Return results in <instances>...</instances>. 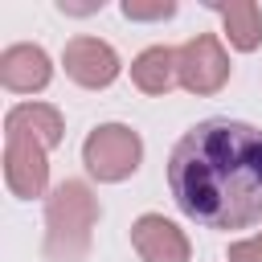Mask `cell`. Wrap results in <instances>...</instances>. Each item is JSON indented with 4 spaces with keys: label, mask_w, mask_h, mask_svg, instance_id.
<instances>
[{
    "label": "cell",
    "mask_w": 262,
    "mask_h": 262,
    "mask_svg": "<svg viewBox=\"0 0 262 262\" xmlns=\"http://www.w3.org/2000/svg\"><path fill=\"white\" fill-rule=\"evenodd\" d=\"M98 221V201L86 180H61L45 201V258L49 262H82L90 254Z\"/></svg>",
    "instance_id": "cell-2"
},
{
    "label": "cell",
    "mask_w": 262,
    "mask_h": 262,
    "mask_svg": "<svg viewBox=\"0 0 262 262\" xmlns=\"http://www.w3.org/2000/svg\"><path fill=\"white\" fill-rule=\"evenodd\" d=\"M209 8L221 12L225 37H229L233 49L250 53V49L262 45V12H258V4H250V0H209Z\"/></svg>",
    "instance_id": "cell-10"
},
{
    "label": "cell",
    "mask_w": 262,
    "mask_h": 262,
    "mask_svg": "<svg viewBox=\"0 0 262 262\" xmlns=\"http://www.w3.org/2000/svg\"><path fill=\"white\" fill-rule=\"evenodd\" d=\"M143 160V139L123 127V123H102L86 135L82 143V164L90 168V176L115 184V180H127Z\"/></svg>",
    "instance_id": "cell-3"
},
{
    "label": "cell",
    "mask_w": 262,
    "mask_h": 262,
    "mask_svg": "<svg viewBox=\"0 0 262 262\" xmlns=\"http://www.w3.org/2000/svg\"><path fill=\"white\" fill-rule=\"evenodd\" d=\"M61 66L86 90H102V86H111L119 78V53L98 37H74L66 45V53H61Z\"/></svg>",
    "instance_id": "cell-6"
},
{
    "label": "cell",
    "mask_w": 262,
    "mask_h": 262,
    "mask_svg": "<svg viewBox=\"0 0 262 262\" xmlns=\"http://www.w3.org/2000/svg\"><path fill=\"white\" fill-rule=\"evenodd\" d=\"M4 131H20V135L37 139L49 151V147L61 143L66 127H61V111L57 106H49V102H20V106H12L4 115Z\"/></svg>",
    "instance_id": "cell-9"
},
{
    "label": "cell",
    "mask_w": 262,
    "mask_h": 262,
    "mask_svg": "<svg viewBox=\"0 0 262 262\" xmlns=\"http://www.w3.org/2000/svg\"><path fill=\"white\" fill-rule=\"evenodd\" d=\"M4 180L12 188V196L20 201H33L45 192L49 184V160H45V147L20 131H4Z\"/></svg>",
    "instance_id": "cell-5"
},
{
    "label": "cell",
    "mask_w": 262,
    "mask_h": 262,
    "mask_svg": "<svg viewBox=\"0 0 262 262\" xmlns=\"http://www.w3.org/2000/svg\"><path fill=\"white\" fill-rule=\"evenodd\" d=\"M168 188L184 217L205 229L262 221V131L242 119H205L168 156Z\"/></svg>",
    "instance_id": "cell-1"
},
{
    "label": "cell",
    "mask_w": 262,
    "mask_h": 262,
    "mask_svg": "<svg viewBox=\"0 0 262 262\" xmlns=\"http://www.w3.org/2000/svg\"><path fill=\"white\" fill-rule=\"evenodd\" d=\"M131 82H135L143 94H168L172 86H180V74H176V49H168V45H151V49H143V53L131 61Z\"/></svg>",
    "instance_id": "cell-11"
},
{
    "label": "cell",
    "mask_w": 262,
    "mask_h": 262,
    "mask_svg": "<svg viewBox=\"0 0 262 262\" xmlns=\"http://www.w3.org/2000/svg\"><path fill=\"white\" fill-rule=\"evenodd\" d=\"M127 20H168L176 16V0H123Z\"/></svg>",
    "instance_id": "cell-12"
},
{
    "label": "cell",
    "mask_w": 262,
    "mask_h": 262,
    "mask_svg": "<svg viewBox=\"0 0 262 262\" xmlns=\"http://www.w3.org/2000/svg\"><path fill=\"white\" fill-rule=\"evenodd\" d=\"M225 258H229V262H262V233H254V237H246V242H233Z\"/></svg>",
    "instance_id": "cell-13"
},
{
    "label": "cell",
    "mask_w": 262,
    "mask_h": 262,
    "mask_svg": "<svg viewBox=\"0 0 262 262\" xmlns=\"http://www.w3.org/2000/svg\"><path fill=\"white\" fill-rule=\"evenodd\" d=\"M176 74L188 94H217L229 82V57L213 33H196L176 49Z\"/></svg>",
    "instance_id": "cell-4"
},
{
    "label": "cell",
    "mask_w": 262,
    "mask_h": 262,
    "mask_svg": "<svg viewBox=\"0 0 262 262\" xmlns=\"http://www.w3.org/2000/svg\"><path fill=\"white\" fill-rule=\"evenodd\" d=\"M49 78H53V66H49V53L41 45L20 41V45H8L0 53V82L12 94H37L49 86Z\"/></svg>",
    "instance_id": "cell-8"
},
{
    "label": "cell",
    "mask_w": 262,
    "mask_h": 262,
    "mask_svg": "<svg viewBox=\"0 0 262 262\" xmlns=\"http://www.w3.org/2000/svg\"><path fill=\"white\" fill-rule=\"evenodd\" d=\"M131 246L143 262H188V237L176 221L160 213H143L131 225Z\"/></svg>",
    "instance_id": "cell-7"
},
{
    "label": "cell",
    "mask_w": 262,
    "mask_h": 262,
    "mask_svg": "<svg viewBox=\"0 0 262 262\" xmlns=\"http://www.w3.org/2000/svg\"><path fill=\"white\" fill-rule=\"evenodd\" d=\"M57 8H61V12H70V16H86V12H98V8H102V0H94V4H70V0H61Z\"/></svg>",
    "instance_id": "cell-14"
}]
</instances>
